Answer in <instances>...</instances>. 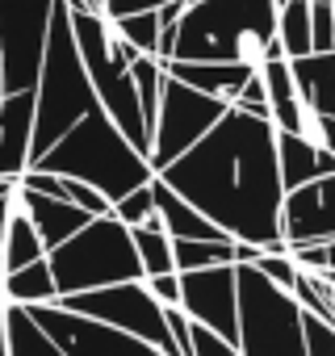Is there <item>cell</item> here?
Here are the masks:
<instances>
[{"label":"cell","mask_w":335,"mask_h":356,"mask_svg":"<svg viewBox=\"0 0 335 356\" xmlns=\"http://www.w3.org/2000/svg\"><path fill=\"white\" fill-rule=\"evenodd\" d=\"M193 210L218 222L231 239L256 243L260 252H289L281 239V172H277V126L239 109H227L210 134L185 155L155 172Z\"/></svg>","instance_id":"6da1fadb"},{"label":"cell","mask_w":335,"mask_h":356,"mask_svg":"<svg viewBox=\"0 0 335 356\" xmlns=\"http://www.w3.org/2000/svg\"><path fill=\"white\" fill-rule=\"evenodd\" d=\"M172 59L243 63L252 72L268 59H285L277 42V5L272 0H185Z\"/></svg>","instance_id":"7a4b0ae2"},{"label":"cell","mask_w":335,"mask_h":356,"mask_svg":"<svg viewBox=\"0 0 335 356\" xmlns=\"http://www.w3.org/2000/svg\"><path fill=\"white\" fill-rule=\"evenodd\" d=\"M30 168L38 172H55V176H72V181L92 185L97 193H105V202L113 206L117 197H126L130 189L151 181V163L147 155H138L130 147V138L109 122V113L97 105L92 113H84L55 147H47Z\"/></svg>","instance_id":"3957f363"},{"label":"cell","mask_w":335,"mask_h":356,"mask_svg":"<svg viewBox=\"0 0 335 356\" xmlns=\"http://www.w3.org/2000/svg\"><path fill=\"white\" fill-rule=\"evenodd\" d=\"M97 109V92L88 84V72L80 63L76 51V34H72V9L63 0H55L51 13V30H47V55H42V72L34 84V138H30V163L55 147L84 113Z\"/></svg>","instance_id":"277c9868"},{"label":"cell","mask_w":335,"mask_h":356,"mask_svg":"<svg viewBox=\"0 0 335 356\" xmlns=\"http://www.w3.org/2000/svg\"><path fill=\"white\" fill-rule=\"evenodd\" d=\"M72 34H76L80 63L88 72V84L97 92V105L109 113V122L130 138V147L138 155H151V130L142 122L138 92L130 80V63L138 51L113 30V22L105 13H72Z\"/></svg>","instance_id":"5b68a950"},{"label":"cell","mask_w":335,"mask_h":356,"mask_svg":"<svg viewBox=\"0 0 335 356\" xmlns=\"http://www.w3.org/2000/svg\"><path fill=\"white\" fill-rule=\"evenodd\" d=\"M47 264H51L59 298L101 289V285H117V281H142L130 227L117 222L113 214L88 218L72 239H63L55 252H47Z\"/></svg>","instance_id":"8992f818"},{"label":"cell","mask_w":335,"mask_h":356,"mask_svg":"<svg viewBox=\"0 0 335 356\" xmlns=\"http://www.w3.org/2000/svg\"><path fill=\"white\" fill-rule=\"evenodd\" d=\"M239 293V356H306L302 306L289 289L272 285L256 264H235Z\"/></svg>","instance_id":"52a82bcc"},{"label":"cell","mask_w":335,"mask_h":356,"mask_svg":"<svg viewBox=\"0 0 335 356\" xmlns=\"http://www.w3.org/2000/svg\"><path fill=\"white\" fill-rule=\"evenodd\" d=\"M63 310H76L84 318H97V323H109L126 335H138L147 339L151 348H159L163 356H177V343L168 335V323H163V306L151 298V289L142 281H117V285H101V289H84V293H67L59 298Z\"/></svg>","instance_id":"ba28073f"},{"label":"cell","mask_w":335,"mask_h":356,"mask_svg":"<svg viewBox=\"0 0 335 356\" xmlns=\"http://www.w3.org/2000/svg\"><path fill=\"white\" fill-rule=\"evenodd\" d=\"M231 105L222 97H210V92H197L172 76H163V92H159V113H155V126H151V172L168 168L177 155H185L202 134H210V126L227 113Z\"/></svg>","instance_id":"9c48e42d"},{"label":"cell","mask_w":335,"mask_h":356,"mask_svg":"<svg viewBox=\"0 0 335 356\" xmlns=\"http://www.w3.org/2000/svg\"><path fill=\"white\" fill-rule=\"evenodd\" d=\"M55 0H0V72L5 92H34Z\"/></svg>","instance_id":"30bf717a"},{"label":"cell","mask_w":335,"mask_h":356,"mask_svg":"<svg viewBox=\"0 0 335 356\" xmlns=\"http://www.w3.org/2000/svg\"><path fill=\"white\" fill-rule=\"evenodd\" d=\"M30 318L59 343L63 356H163L159 348H151L147 339L138 335H126L109 323H97V318H84L76 310H63L59 302H47V306H26Z\"/></svg>","instance_id":"8fae6325"},{"label":"cell","mask_w":335,"mask_h":356,"mask_svg":"<svg viewBox=\"0 0 335 356\" xmlns=\"http://www.w3.org/2000/svg\"><path fill=\"white\" fill-rule=\"evenodd\" d=\"M181 310L210 327L214 335L231 339L239 335V293H235V264L218 268H189L181 273Z\"/></svg>","instance_id":"7c38bea8"},{"label":"cell","mask_w":335,"mask_h":356,"mask_svg":"<svg viewBox=\"0 0 335 356\" xmlns=\"http://www.w3.org/2000/svg\"><path fill=\"white\" fill-rule=\"evenodd\" d=\"M281 239L297 243H331L335 239V176L289 189L281 202Z\"/></svg>","instance_id":"4fadbf2b"},{"label":"cell","mask_w":335,"mask_h":356,"mask_svg":"<svg viewBox=\"0 0 335 356\" xmlns=\"http://www.w3.org/2000/svg\"><path fill=\"white\" fill-rule=\"evenodd\" d=\"M34 138V92L0 97V176H22L30 168Z\"/></svg>","instance_id":"5bb4252c"},{"label":"cell","mask_w":335,"mask_h":356,"mask_svg":"<svg viewBox=\"0 0 335 356\" xmlns=\"http://www.w3.org/2000/svg\"><path fill=\"white\" fill-rule=\"evenodd\" d=\"M17 206H22L26 218L34 222V231H38V239H42L47 252H55L63 239H72V235L88 222V214H84L80 206H72V202H63V197L34 193V189H17Z\"/></svg>","instance_id":"9a60e30c"},{"label":"cell","mask_w":335,"mask_h":356,"mask_svg":"<svg viewBox=\"0 0 335 356\" xmlns=\"http://www.w3.org/2000/svg\"><path fill=\"white\" fill-rule=\"evenodd\" d=\"M277 172H281V189H302L318 176H335V155L306 143L302 134L277 130Z\"/></svg>","instance_id":"2e32d148"},{"label":"cell","mask_w":335,"mask_h":356,"mask_svg":"<svg viewBox=\"0 0 335 356\" xmlns=\"http://www.w3.org/2000/svg\"><path fill=\"white\" fill-rule=\"evenodd\" d=\"M151 202H155V214H159L163 231L172 239H231L218 222H210L202 210H193L177 189H168L159 176H151Z\"/></svg>","instance_id":"e0dca14e"},{"label":"cell","mask_w":335,"mask_h":356,"mask_svg":"<svg viewBox=\"0 0 335 356\" xmlns=\"http://www.w3.org/2000/svg\"><path fill=\"white\" fill-rule=\"evenodd\" d=\"M163 72L181 84H189V88H197V92L222 97L227 105L243 88V80L252 76V67H243V63H206V59H168Z\"/></svg>","instance_id":"ac0fdd59"},{"label":"cell","mask_w":335,"mask_h":356,"mask_svg":"<svg viewBox=\"0 0 335 356\" xmlns=\"http://www.w3.org/2000/svg\"><path fill=\"white\" fill-rule=\"evenodd\" d=\"M289 76L306 105L335 118V51H310L302 59H289Z\"/></svg>","instance_id":"d6986e66"},{"label":"cell","mask_w":335,"mask_h":356,"mask_svg":"<svg viewBox=\"0 0 335 356\" xmlns=\"http://www.w3.org/2000/svg\"><path fill=\"white\" fill-rule=\"evenodd\" d=\"M260 80H264V97H268V118L277 130H289L297 134V122H302V97L293 88V76H289V59H268L264 67H256Z\"/></svg>","instance_id":"ffe728a7"},{"label":"cell","mask_w":335,"mask_h":356,"mask_svg":"<svg viewBox=\"0 0 335 356\" xmlns=\"http://www.w3.org/2000/svg\"><path fill=\"white\" fill-rule=\"evenodd\" d=\"M0 302H5V306H47V302H59V289H55L47 256L0 277Z\"/></svg>","instance_id":"44dd1931"},{"label":"cell","mask_w":335,"mask_h":356,"mask_svg":"<svg viewBox=\"0 0 335 356\" xmlns=\"http://www.w3.org/2000/svg\"><path fill=\"white\" fill-rule=\"evenodd\" d=\"M130 239H134V252H138V268H142V277L177 273V260H172V235L163 231L159 214H151L147 222L130 227Z\"/></svg>","instance_id":"7402d4cb"},{"label":"cell","mask_w":335,"mask_h":356,"mask_svg":"<svg viewBox=\"0 0 335 356\" xmlns=\"http://www.w3.org/2000/svg\"><path fill=\"white\" fill-rule=\"evenodd\" d=\"M42 256H47V248H42V239H38L34 222L26 218V210H22V206H17V197H13V214H9L5 248H0V268L13 273V268H26V264H34V260H42Z\"/></svg>","instance_id":"603a6c76"},{"label":"cell","mask_w":335,"mask_h":356,"mask_svg":"<svg viewBox=\"0 0 335 356\" xmlns=\"http://www.w3.org/2000/svg\"><path fill=\"white\" fill-rule=\"evenodd\" d=\"M5 323H9V356H63L59 343L30 318L26 306H5Z\"/></svg>","instance_id":"cb8c5ba5"},{"label":"cell","mask_w":335,"mask_h":356,"mask_svg":"<svg viewBox=\"0 0 335 356\" xmlns=\"http://www.w3.org/2000/svg\"><path fill=\"white\" fill-rule=\"evenodd\" d=\"M277 42L285 59L310 55V0H285L277 9Z\"/></svg>","instance_id":"d4e9b609"},{"label":"cell","mask_w":335,"mask_h":356,"mask_svg":"<svg viewBox=\"0 0 335 356\" xmlns=\"http://www.w3.org/2000/svg\"><path fill=\"white\" fill-rule=\"evenodd\" d=\"M163 63L155 55H134L130 63V80H134V92H138V109H142V122L147 130L155 126V113H159V92H163Z\"/></svg>","instance_id":"484cf974"},{"label":"cell","mask_w":335,"mask_h":356,"mask_svg":"<svg viewBox=\"0 0 335 356\" xmlns=\"http://www.w3.org/2000/svg\"><path fill=\"white\" fill-rule=\"evenodd\" d=\"M109 22H113V30H117L138 55H155V47H159V17H155V9L126 13V17H109Z\"/></svg>","instance_id":"4316f807"},{"label":"cell","mask_w":335,"mask_h":356,"mask_svg":"<svg viewBox=\"0 0 335 356\" xmlns=\"http://www.w3.org/2000/svg\"><path fill=\"white\" fill-rule=\"evenodd\" d=\"M151 214H155L151 181H147V185H138V189H130L126 197H117V202H113V218H117V222H126V227H138V222H147Z\"/></svg>","instance_id":"83f0119b"},{"label":"cell","mask_w":335,"mask_h":356,"mask_svg":"<svg viewBox=\"0 0 335 356\" xmlns=\"http://www.w3.org/2000/svg\"><path fill=\"white\" fill-rule=\"evenodd\" d=\"M302 339H306V356H335V323H322L318 314L302 310Z\"/></svg>","instance_id":"f1b7e54d"},{"label":"cell","mask_w":335,"mask_h":356,"mask_svg":"<svg viewBox=\"0 0 335 356\" xmlns=\"http://www.w3.org/2000/svg\"><path fill=\"white\" fill-rule=\"evenodd\" d=\"M63 197H67L72 206H80L88 218H105V214H113V206L105 202V193H97V189L84 185V181H72V176H63Z\"/></svg>","instance_id":"f546056e"},{"label":"cell","mask_w":335,"mask_h":356,"mask_svg":"<svg viewBox=\"0 0 335 356\" xmlns=\"http://www.w3.org/2000/svg\"><path fill=\"white\" fill-rule=\"evenodd\" d=\"M231 109H239V113H252V118H264V122H272V118H268V97H264V80H260V72H252V76L243 80V88L231 97Z\"/></svg>","instance_id":"4dcf8cb0"},{"label":"cell","mask_w":335,"mask_h":356,"mask_svg":"<svg viewBox=\"0 0 335 356\" xmlns=\"http://www.w3.org/2000/svg\"><path fill=\"white\" fill-rule=\"evenodd\" d=\"M189 356H239V348H235L231 339L214 335L210 327L193 323V327H189Z\"/></svg>","instance_id":"1f68e13d"},{"label":"cell","mask_w":335,"mask_h":356,"mask_svg":"<svg viewBox=\"0 0 335 356\" xmlns=\"http://www.w3.org/2000/svg\"><path fill=\"white\" fill-rule=\"evenodd\" d=\"M256 268H260L272 285H281V289H289V285H293V277H297V264H293V256H289V252H260Z\"/></svg>","instance_id":"d6a6232c"},{"label":"cell","mask_w":335,"mask_h":356,"mask_svg":"<svg viewBox=\"0 0 335 356\" xmlns=\"http://www.w3.org/2000/svg\"><path fill=\"white\" fill-rule=\"evenodd\" d=\"M142 285L151 289V298L159 306H181V273H159V277H142Z\"/></svg>","instance_id":"836d02e7"},{"label":"cell","mask_w":335,"mask_h":356,"mask_svg":"<svg viewBox=\"0 0 335 356\" xmlns=\"http://www.w3.org/2000/svg\"><path fill=\"white\" fill-rule=\"evenodd\" d=\"M168 0H101L105 17H126V13H142V9H159Z\"/></svg>","instance_id":"e575fe53"},{"label":"cell","mask_w":335,"mask_h":356,"mask_svg":"<svg viewBox=\"0 0 335 356\" xmlns=\"http://www.w3.org/2000/svg\"><path fill=\"white\" fill-rule=\"evenodd\" d=\"M9 214H13V197L0 202V248H5V231H9Z\"/></svg>","instance_id":"d590c367"},{"label":"cell","mask_w":335,"mask_h":356,"mask_svg":"<svg viewBox=\"0 0 335 356\" xmlns=\"http://www.w3.org/2000/svg\"><path fill=\"white\" fill-rule=\"evenodd\" d=\"M0 356H9V323H5V306H0Z\"/></svg>","instance_id":"8d00e7d4"},{"label":"cell","mask_w":335,"mask_h":356,"mask_svg":"<svg viewBox=\"0 0 335 356\" xmlns=\"http://www.w3.org/2000/svg\"><path fill=\"white\" fill-rule=\"evenodd\" d=\"M0 97H5V72H0Z\"/></svg>","instance_id":"74e56055"},{"label":"cell","mask_w":335,"mask_h":356,"mask_svg":"<svg viewBox=\"0 0 335 356\" xmlns=\"http://www.w3.org/2000/svg\"><path fill=\"white\" fill-rule=\"evenodd\" d=\"M272 5H277V9H281V5H285V0H272Z\"/></svg>","instance_id":"f35d334b"},{"label":"cell","mask_w":335,"mask_h":356,"mask_svg":"<svg viewBox=\"0 0 335 356\" xmlns=\"http://www.w3.org/2000/svg\"><path fill=\"white\" fill-rule=\"evenodd\" d=\"M0 277H5V268H0Z\"/></svg>","instance_id":"ab89813d"}]
</instances>
